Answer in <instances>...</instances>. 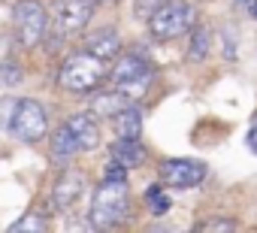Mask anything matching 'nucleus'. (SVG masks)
Segmentation results:
<instances>
[{
  "instance_id": "nucleus-20",
  "label": "nucleus",
  "mask_w": 257,
  "mask_h": 233,
  "mask_svg": "<svg viewBox=\"0 0 257 233\" xmlns=\"http://www.w3.org/2000/svg\"><path fill=\"white\" fill-rule=\"evenodd\" d=\"M239 224L233 221V218H209V221H203V224H197V230H203V233H230V230H236Z\"/></svg>"
},
{
  "instance_id": "nucleus-2",
  "label": "nucleus",
  "mask_w": 257,
  "mask_h": 233,
  "mask_svg": "<svg viewBox=\"0 0 257 233\" xmlns=\"http://www.w3.org/2000/svg\"><path fill=\"white\" fill-rule=\"evenodd\" d=\"M106 76H109L106 61L82 49V52H76V55L61 61V67H58V88L67 91V94H76V97H88L94 88L103 85Z\"/></svg>"
},
{
  "instance_id": "nucleus-23",
  "label": "nucleus",
  "mask_w": 257,
  "mask_h": 233,
  "mask_svg": "<svg viewBox=\"0 0 257 233\" xmlns=\"http://www.w3.org/2000/svg\"><path fill=\"white\" fill-rule=\"evenodd\" d=\"M16 97H4L0 100V128H7L10 131V122H13V112H16Z\"/></svg>"
},
{
  "instance_id": "nucleus-10",
  "label": "nucleus",
  "mask_w": 257,
  "mask_h": 233,
  "mask_svg": "<svg viewBox=\"0 0 257 233\" xmlns=\"http://www.w3.org/2000/svg\"><path fill=\"white\" fill-rule=\"evenodd\" d=\"M64 125L73 131V137L79 140L82 152H94V149H100L103 134H100V122H97V115H94V112H88V109L73 112V115H67V122H64Z\"/></svg>"
},
{
  "instance_id": "nucleus-7",
  "label": "nucleus",
  "mask_w": 257,
  "mask_h": 233,
  "mask_svg": "<svg viewBox=\"0 0 257 233\" xmlns=\"http://www.w3.org/2000/svg\"><path fill=\"white\" fill-rule=\"evenodd\" d=\"M206 173H209V167L203 161H197V158H164L161 167H158L161 185L164 188H176V191L200 188L206 182Z\"/></svg>"
},
{
  "instance_id": "nucleus-16",
  "label": "nucleus",
  "mask_w": 257,
  "mask_h": 233,
  "mask_svg": "<svg viewBox=\"0 0 257 233\" xmlns=\"http://www.w3.org/2000/svg\"><path fill=\"white\" fill-rule=\"evenodd\" d=\"M209 49H212V31L206 25H194L188 31V58L200 64L209 58Z\"/></svg>"
},
{
  "instance_id": "nucleus-15",
  "label": "nucleus",
  "mask_w": 257,
  "mask_h": 233,
  "mask_svg": "<svg viewBox=\"0 0 257 233\" xmlns=\"http://www.w3.org/2000/svg\"><path fill=\"white\" fill-rule=\"evenodd\" d=\"M49 152H52V161H55L58 167H64V164H70V161L82 152V146H79V140L73 137V131H70L67 125H61V128L52 134Z\"/></svg>"
},
{
  "instance_id": "nucleus-9",
  "label": "nucleus",
  "mask_w": 257,
  "mask_h": 233,
  "mask_svg": "<svg viewBox=\"0 0 257 233\" xmlns=\"http://www.w3.org/2000/svg\"><path fill=\"white\" fill-rule=\"evenodd\" d=\"M85 197V176L76 170H64L58 182L52 185V209L55 212H70L79 200Z\"/></svg>"
},
{
  "instance_id": "nucleus-24",
  "label": "nucleus",
  "mask_w": 257,
  "mask_h": 233,
  "mask_svg": "<svg viewBox=\"0 0 257 233\" xmlns=\"http://www.w3.org/2000/svg\"><path fill=\"white\" fill-rule=\"evenodd\" d=\"M245 143H248V149L257 155V122L251 125V131H248V140H245Z\"/></svg>"
},
{
  "instance_id": "nucleus-25",
  "label": "nucleus",
  "mask_w": 257,
  "mask_h": 233,
  "mask_svg": "<svg viewBox=\"0 0 257 233\" xmlns=\"http://www.w3.org/2000/svg\"><path fill=\"white\" fill-rule=\"evenodd\" d=\"M248 13H251V16L257 19V0H248Z\"/></svg>"
},
{
  "instance_id": "nucleus-14",
  "label": "nucleus",
  "mask_w": 257,
  "mask_h": 233,
  "mask_svg": "<svg viewBox=\"0 0 257 233\" xmlns=\"http://www.w3.org/2000/svg\"><path fill=\"white\" fill-rule=\"evenodd\" d=\"M109 155L118 158L127 170H140L149 161V152L140 140H127V137H115V143H109Z\"/></svg>"
},
{
  "instance_id": "nucleus-8",
  "label": "nucleus",
  "mask_w": 257,
  "mask_h": 233,
  "mask_svg": "<svg viewBox=\"0 0 257 233\" xmlns=\"http://www.w3.org/2000/svg\"><path fill=\"white\" fill-rule=\"evenodd\" d=\"M97 7H100V0H58L55 13H52V25L64 37L82 34L88 28V22L94 19Z\"/></svg>"
},
{
  "instance_id": "nucleus-12",
  "label": "nucleus",
  "mask_w": 257,
  "mask_h": 233,
  "mask_svg": "<svg viewBox=\"0 0 257 233\" xmlns=\"http://www.w3.org/2000/svg\"><path fill=\"white\" fill-rule=\"evenodd\" d=\"M143 125H146V112L137 103H127L121 112L112 115V131H115V137L143 140Z\"/></svg>"
},
{
  "instance_id": "nucleus-21",
  "label": "nucleus",
  "mask_w": 257,
  "mask_h": 233,
  "mask_svg": "<svg viewBox=\"0 0 257 233\" xmlns=\"http://www.w3.org/2000/svg\"><path fill=\"white\" fill-rule=\"evenodd\" d=\"M127 173H131V170H127L118 158H112V155H109V161L103 164V179H112V182H127Z\"/></svg>"
},
{
  "instance_id": "nucleus-17",
  "label": "nucleus",
  "mask_w": 257,
  "mask_h": 233,
  "mask_svg": "<svg viewBox=\"0 0 257 233\" xmlns=\"http://www.w3.org/2000/svg\"><path fill=\"white\" fill-rule=\"evenodd\" d=\"M13 233H40V230H49V218L43 212H28L25 218H19L13 227Z\"/></svg>"
},
{
  "instance_id": "nucleus-11",
  "label": "nucleus",
  "mask_w": 257,
  "mask_h": 233,
  "mask_svg": "<svg viewBox=\"0 0 257 233\" xmlns=\"http://www.w3.org/2000/svg\"><path fill=\"white\" fill-rule=\"evenodd\" d=\"M85 52H91V55H97V58H103V61H112V58H118L121 55V49H124V40H121V34L115 31V28H100V31H91V34H85Z\"/></svg>"
},
{
  "instance_id": "nucleus-4",
  "label": "nucleus",
  "mask_w": 257,
  "mask_h": 233,
  "mask_svg": "<svg viewBox=\"0 0 257 233\" xmlns=\"http://www.w3.org/2000/svg\"><path fill=\"white\" fill-rule=\"evenodd\" d=\"M146 25H149L152 40L173 43V40L185 37L197 25V10H194L191 0H164L161 10H155V16Z\"/></svg>"
},
{
  "instance_id": "nucleus-1",
  "label": "nucleus",
  "mask_w": 257,
  "mask_h": 233,
  "mask_svg": "<svg viewBox=\"0 0 257 233\" xmlns=\"http://www.w3.org/2000/svg\"><path fill=\"white\" fill-rule=\"evenodd\" d=\"M127 218H131V191H127V182L103 179L91 194L88 224L97 230H115Z\"/></svg>"
},
{
  "instance_id": "nucleus-26",
  "label": "nucleus",
  "mask_w": 257,
  "mask_h": 233,
  "mask_svg": "<svg viewBox=\"0 0 257 233\" xmlns=\"http://www.w3.org/2000/svg\"><path fill=\"white\" fill-rule=\"evenodd\" d=\"M236 4H242V7H248V0H236Z\"/></svg>"
},
{
  "instance_id": "nucleus-6",
  "label": "nucleus",
  "mask_w": 257,
  "mask_h": 233,
  "mask_svg": "<svg viewBox=\"0 0 257 233\" xmlns=\"http://www.w3.org/2000/svg\"><path fill=\"white\" fill-rule=\"evenodd\" d=\"M10 134L25 143V146H34L40 140H46L49 134V112L40 100L34 97H22L16 103V112H13V122H10Z\"/></svg>"
},
{
  "instance_id": "nucleus-22",
  "label": "nucleus",
  "mask_w": 257,
  "mask_h": 233,
  "mask_svg": "<svg viewBox=\"0 0 257 233\" xmlns=\"http://www.w3.org/2000/svg\"><path fill=\"white\" fill-rule=\"evenodd\" d=\"M161 4L164 0H134V16L140 22H149L155 16V10H161Z\"/></svg>"
},
{
  "instance_id": "nucleus-5",
  "label": "nucleus",
  "mask_w": 257,
  "mask_h": 233,
  "mask_svg": "<svg viewBox=\"0 0 257 233\" xmlns=\"http://www.w3.org/2000/svg\"><path fill=\"white\" fill-rule=\"evenodd\" d=\"M52 28V16L49 10L40 4V0H19L16 10H13V31H16V40L22 43V49H37L46 34Z\"/></svg>"
},
{
  "instance_id": "nucleus-19",
  "label": "nucleus",
  "mask_w": 257,
  "mask_h": 233,
  "mask_svg": "<svg viewBox=\"0 0 257 233\" xmlns=\"http://www.w3.org/2000/svg\"><path fill=\"white\" fill-rule=\"evenodd\" d=\"M0 82H4L7 88L22 85V82H25V70H22V64H16V61H4V64H0Z\"/></svg>"
},
{
  "instance_id": "nucleus-13",
  "label": "nucleus",
  "mask_w": 257,
  "mask_h": 233,
  "mask_svg": "<svg viewBox=\"0 0 257 233\" xmlns=\"http://www.w3.org/2000/svg\"><path fill=\"white\" fill-rule=\"evenodd\" d=\"M127 103H131V100H127L115 85L112 88H106V91H91V100H88V112H94L97 115V119H109L112 122V115L115 112H121Z\"/></svg>"
},
{
  "instance_id": "nucleus-18",
  "label": "nucleus",
  "mask_w": 257,
  "mask_h": 233,
  "mask_svg": "<svg viewBox=\"0 0 257 233\" xmlns=\"http://www.w3.org/2000/svg\"><path fill=\"white\" fill-rule=\"evenodd\" d=\"M146 203H149L152 215H164V212H170V197H167L164 185H152V188L146 191Z\"/></svg>"
},
{
  "instance_id": "nucleus-3",
  "label": "nucleus",
  "mask_w": 257,
  "mask_h": 233,
  "mask_svg": "<svg viewBox=\"0 0 257 233\" xmlns=\"http://www.w3.org/2000/svg\"><path fill=\"white\" fill-rule=\"evenodd\" d=\"M109 79L112 85L131 100L137 103L140 97H146L152 79H155V64L146 58V55H137V52H127V55H118L115 67L109 70Z\"/></svg>"
}]
</instances>
